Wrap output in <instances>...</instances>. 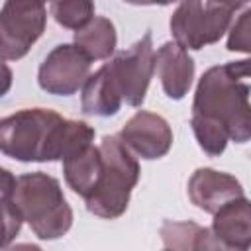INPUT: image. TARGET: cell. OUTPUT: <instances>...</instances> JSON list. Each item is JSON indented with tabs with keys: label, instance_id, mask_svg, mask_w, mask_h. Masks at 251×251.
Returning a JSON list of instances; mask_svg holds the SVG:
<instances>
[{
	"label": "cell",
	"instance_id": "6da1fadb",
	"mask_svg": "<svg viewBox=\"0 0 251 251\" xmlns=\"http://www.w3.org/2000/svg\"><path fill=\"white\" fill-rule=\"evenodd\" d=\"M76 135V120L49 108H24L0 122V149L20 163L63 161Z\"/></svg>",
	"mask_w": 251,
	"mask_h": 251
},
{
	"label": "cell",
	"instance_id": "5b68a950",
	"mask_svg": "<svg viewBox=\"0 0 251 251\" xmlns=\"http://www.w3.org/2000/svg\"><path fill=\"white\" fill-rule=\"evenodd\" d=\"M231 10L210 0H182L169 20L171 33L184 49L198 51L222 39L229 29Z\"/></svg>",
	"mask_w": 251,
	"mask_h": 251
},
{
	"label": "cell",
	"instance_id": "2e32d148",
	"mask_svg": "<svg viewBox=\"0 0 251 251\" xmlns=\"http://www.w3.org/2000/svg\"><path fill=\"white\" fill-rule=\"evenodd\" d=\"M163 247L167 249H224L214 237L212 229L196 222H175L165 220L161 226Z\"/></svg>",
	"mask_w": 251,
	"mask_h": 251
},
{
	"label": "cell",
	"instance_id": "8fae6325",
	"mask_svg": "<svg viewBox=\"0 0 251 251\" xmlns=\"http://www.w3.org/2000/svg\"><path fill=\"white\" fill-rule=\"evenodd\" d=\"M155 71L161 78V86L171 100H182L194 80V61L176 41H167L155 51Z\"/></svg>",
	"mask_w": 251,
	"mask_h": 251
},
{
	"label": "cell",
	"instance_id": "ffe728a7",
	"mask_svg": "<svg viewBox=\"0 0 251 251\" xmlns=\"http://www.w3.org/2000/svg\"><path fill=\"white\" fill-rule=\"evenodd\" d=\"M226 49L251 55V8L241 12L233 22V25L229 27Z\"/></svg>",
	"mask_w": 251,
	"mask_h": 251
},
{
	"label": "cell",
	"instance_id": "44dd1931",
	"mask_svg": "<svg viewBox=\"0 0 251 251\" xmlns=\"http://www.w3.org/2000/svg\"><path fill=\"white\" fill-rule=\"evenodd\" d=\"M227 65H229V69H231L237 76H241V78H251V55H249V59L229 61Z\"/></svg>",
	"mask_w": 251,
	"mask_h": 251
},
{
	"label": "cell",
	"instance_id": "e0dca14e",
	"mask_svg": "<svg viewBox=\"0 0 251 251\" xmlns=\"http://www.w3.org/2000/svg\"><path fill=\"white\" fill-rule=\"evenodd\" d=\"M53 20L67 29H80L94 18V0H51Z\"/></svg>",
	"mask_w": 251,
	"mask_h": 251
},
{
	"label": "cell",
	"instance_id": "30bf717a",
	"mask_svg": "<svg viewBox=\"0 0 251 251\" xmlns=\"http://www.w3.org/2000/svg\"><path fill=\"white\" fill-rule=\"evenodd\" d=\"M237 196H243V186L229 173L216 171L210 167H200L188 178L190 202L208 214H214L226 202Z\"/></svg>",
	"mask_w": 251,
	"mask_h": 251
},
{
	"label": "cell",
	"instance_id": "d4e9b609",
	"mask_svg": "<svg viewBox=\"0 0 251 251\" xmlns=\"http://www.w3.org/2000/svg\"><path fill=\"white\" fill-rule=\"evenodd\" d=\"M43 2H47V0H43Z\"/></svg>",
	"mask_w": 251,
	"mask_h": 251
},
{
	"label": "cell",
	"instance_id": "9c48e42d",
	"mask_svg": "<svg viewBox=\"0 0 251 251\" xmlns=\"http://www.w3.org/2000/svg\"><path fill=\"white\" fill-rule=\"evenodd\" d=\"M120 137L137 157L145 161L161 159L173 147V129L169 122L147 110H137L122 127Z\"/></svg>",
	"mask_w": 251,
	"mask_h": 251
},
{
	"label": "cell",
	"instance_id": "d6986e66",
	"mask_svg": "<svg viewBox=\"0 0 251 251\" xmlns=\"http://www.w3.org/2000/svg\"><path fill=\"white\" fill-rule=\"evenodd\" d=\"M16 176L8 171L2 169V212H4V247L10 245V241L20 233V227L24 224V218L12 198V184Z\"/></svg>",
	"mask_w": 251,
	"mask_h": 251
},
{
	"label": "cell",
	"instance_id": "7c38bea8",
	"mask_svg": "<svg viewBox=\"0 0 251 251\" xmlns=\"http://www.w3.org/2000/svg\"><path fill=\"white\" fill-rule=\"evenodd\" d=\"M212 216L210 229L224 249L245 251L251 247V200L245 196L231 198Z\"/></svg>",
	"mask_w": 251,
	"mask_h": 251
},
{
	"label": "cell",
	"instance_id": "cb8c5ba5",
	"mask_svg": "<svg viewBox=\"0 0 251 251\" xmlns=\"http://www.w3.org/2000/svg\"><path fill=\"white\" fill-rule=\"evenodd\" d=\"M173 2H182V0H151V6L153 4H157V6H169Z\"/></svg>",
	"mask_w": 251,
	"mask_h": 251
},
{
	"label": "cell",
	"instance_id": "3957f363",
	"mask_svg": "<svg viewBox=\"0 0 251 251\" xmlns=\"http://www.w3.org/2000/svg\"><path fill=\"white\" fill-rule=\"evenodd\" d=\"M12 198L24 222L43 241L63 237L73 226V210L63 194L61 182L43 171L16 176Z\"/></svg>",
	"mask_w": 251,
	"mask_h": 251
},
{
	"label": "cell",
	"instance_id": "5bb4252c",
	"mask_svg": "<svg viewBox=\"0 0 251 251\" xmlns=\"http://www.w3.org/2000/svg\"><path fill=\"white\" fill-rule=\"evenodd\" d=\"M102 165L104 161H102L100 145L96 147L94 143H88L76 149L75 153L67 155L63 159V175L69 188L86 200L100 180Z\"/></svg>",
	"mask_w": 251,
	"mask_h": 251
},
{
	"label": "cell",
	"instance_id": "ba28073f",
	"mask_svg": "<svg viewBox=\"0 0 251 251\" xmlns=\"http://www.w3.org/2000/svg\"><path fill=\"white\" fill-rule=\"evenodd\" d=\"M90 57L75 43L53 47L37 71L39 88L53 96H73L90 76Z\"/></svg>",
	"mask_w": 251,
	"mask_h": 251
},
{
	"label": "cell",
	"instance_id": "52a82bcc",
	"mask_svg": "<svg viewBox=\"0 0 251 251\" xmlns=\"http://www.w3.org/2000/svg\"><path fill=\"white\" fill-rule=\"evenodd\" d=\"M108 67L120 86L124 102L139 108L145 102V94L155 73V49L151 31H147L131 47L118 51L108 61Z\"/></svg>",
	"mask_w": 251,
	"mask_h": 251
},
{
	"label": "cell",
	"instance_id": "9a60e30c",
	"mask_svg": "<svg viewBox=\"0 0 251 251\" xmlns=\"http://www.w3.org/2000/svg\"><path fill=\"white\" fill-rule=\"evenodd\" d=\"M75 45L80 47L90 57V61L110 59L118 45V33L112 20L94 16L84 27L75 31Z\"/></svg>",
	"mask_w": 251,
	"mask_h": 251
},
{
	"label": "cell",
	"instance_id": "277c9868",
	"mask_svg": "<svg viewBox=\"0 0 251 251\" xmlns=\"http://www.w3.org/2000/svg\"><path fill=\"white\" fill-rule=\"evenodd\" d=\"M102 151V175L84 200L86 210L104 220L120 218L129 204L131 190L139 180V163L133 157L135 153L122 141L118 135H104L100 141Z\"/></svg>",
	"mask_w": 251,
	"mask_h": 251
},
{
	"label": "cell",
	"instance_id": "4fadbf2b",
	"mask_svg": "<svg viewBox=\"0 0 251 251\" xmlns=\"http://www.w3.org/2000/svg\"><path fill=\"white\" fill-rule=\"evenodd\" d=\"M80 90V108L86 116L110 118L122 108L124 96L108 63H104L96 73H92Z\"/></svg>",
	"mask_w": 251,
	"mask_h": 251
},
{
	"label": "cell",
	"instance_id": "7402d4cb",
	"mask_svg": "<svg viewBox=\"0 0 251 251\" xmlns=\"http://www.w3.org/2000/svg\"><path fill=\"white\" fill-rule=\"evenodd\" d=\"M210 2H214V4H218V6H224V8L231 10V12H235V10L243 8L245 4H249L251 0H210Z\"/></svg>",
	"mask_w": 251,
	"mask_h": 251
},
{
	"label": "cell",
	"instance_id": "ac0fdd59",
	"mask_svg": "<svg viewBox=\"0 0 251 251\" xmlns=\"http://www.w3.org/2000/svg\"><path fill=\"white\" fill-rule=\"evenodd\" d=\"M190 127L194 131V137L200 145V149L210 155V157H218L226 151V145L229 141L227 131L214 120L204 118V116H190Z\"/></svg>",
	"mask_w": 251,
	"mask_h": 251
},
{
	"label": "cell",
	"instance_id": "7a4b0ae2",
	"mask_svg": "<svg viewBox=\"0 0 251 251\" xmlns=\"http://www.w3.org/2000/svg\"><path fill=\"white\" fill-rule=\"evenodd\" d=\"M251 86L237 76L229 65H216L204 71L196 84L192 114L218 122L229 141H251Z\"/></svg>",
	"mask_w": 251,
	"mask_h": 251
},
{
	"label": "cell",
	"instance_id": "603a6c76",
	"mask_svg": "<svg viewBox=\"0 0 251 251\" xmlns=\"http://www.w3.org/2000/svg\"><path fill=\"white\" fill-rule=\"evenodd\" d=\"M127 4H133V6H151V0H124Z\"/></svg>",
	"mask_w": 251,
	"mask_h": 251
},
{
	"label": "cell",
	"instance_id": "8992f818",
	"mask_svg": "<svg viewBox=\"0 0 251 251\" xmlns=\"http://www.w3.org/2000/svg\"><path fill=\"white\" fill-rule=\"evenodd\" d=\"M47 10L43 0H4L0 12V53L4 61H18L43 35Z\"/></svg>",
	"mask_w": 251,
	"mask_h": 251
}]
</instances>
